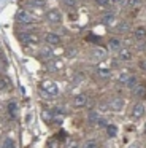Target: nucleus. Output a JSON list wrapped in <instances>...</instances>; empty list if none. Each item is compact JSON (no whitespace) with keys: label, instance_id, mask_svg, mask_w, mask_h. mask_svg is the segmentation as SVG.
I'll use <instances>...</instances> for the list:
<instances>
[{"label":"nucleus","instance_id":"f257e3e1","mask_svg":"<svg viewBox=\"0 0 146 148\" xmlns=\"http://www.w3.org/2000/svg\"><path fill=\"white\" fill-rule=\"evenodd\" d=\"M19 40H21V43H24V45H33V43L40 42V37L33 32H21Z\"/></svg>","mask_w":146,"mask_h":148},{"label":"nucleus","instance_id":"f03ea898","mask_svg":"<svg viewBox=\"0 0 146 148\" xmlns=\"http://www.w3.org/2000/svg\"><path fill=\"white\" fill-rule=\"evenodd\" d=\"M41 89L51 97L59 94V88H57V84L54 83V81H43V83H41Z\"/></svg>","mask_w":146,"mask_h":148},{"label":"nucleus","instance_id":"7ed1b4c3","mask_svg":"<svg viewBox=\"0 0 146 148\" xmlns=\"http://www.w3.org/2000/svg\"><path fill=\"white\" fill-rule=\"evenodd\" d=\"M46 21L51 24H59L62 21V14L59 10H48L46 11Z\"/></svg>","mask_w":146,"mask_h":148},{"label":"nucleus","instance_id":"20e7f679","mask_svg":"<svg viewBox=\"0 0 146 148\" xmlns=\"http://www.w3.org/2000/svg\"><path fill=\"white\" fill-rule=\"evenodd\" d=\"M18 23H21V24H32V23H33V16H32L29 11L22 10V11H19V13H18Z\"/></svg>","mask_w":146,"mask_h":148},{"label":"nucleus","instance_id":"39448f33","mask_svg":"<svg viewBox=\"0 0 146 148\" xmlns=\"http://www.w3.org/2000/svg\"><path fill=\"white\" fill-rule=\"evenodd\" d=\"M143 115H145V105H143L141 102L135 103V105H133V108H132V116L135 119H138V118H141Z\"/></svg>","mask_w":146,"mask_h":148},{"label":"nucleus","instance_id":"423d86ee","mask_svg":"<svg viewBox=\"0 0 146 148\" xmlns=\"http://www.w3.org/2000/svg\"><path fill=\"white\" fill-rule=\"evenodd\" d=\"M44 40H46V43H49V45H59L60 43V37H59V34H56V32L46 34Z\"/></svg>","mask_w":146,"mask_h":148},{"label":"nucleus","instance_id":"0eeeda50","mask_svg":"<svg viewBox=\"0 0 146 148\" xmlns=\"http://www.w3.org/2000/svg\"><path fill=\"white\" fill-rule=\"evenodd\" d=\"M122 107H124V100L121 99V97H116V99H113L110 102V108L114 110V112H121Z\"/></svg>","mask_w":146,"mask_h":148},{"label":"nucleus","instance_id":"6e6552de","mask_svg":"<svg viewBox=\"0 0 146 148\" xmlns=\"http://www.w3.org/2000/svg\"><path fill=\"white\" fill-rule=\"evenodd\" d=\"M86 103H87V96H86V94H78V96L75 97V99H73V105L75 107H84Z\"/></svg>","mask_w":146,"mask_h":148},{"label":"nucleus","instance_id":"1a4fd4ad","mask_svg":"<svg viewBox=\"0 0 146 148\" xmlns=\"http://www.w3.org/2000/svg\"><path fill=\"white\" fill-rule=\"evenodd\" d=\"M119 61H122V62H129V61H132V51L130 49H121L119 51Z\"/></svg>","mask_w":146,"mask_h":148},{"label":"nucleus","instance_id":"9d476101","mask_svg":"<svg viewBox=\"0 0 146 148\" xmlns=\"http://www.w3.org/2000/svg\"><path fill=\"white\" fill-rule=\"evenodd\" d=\"M133 37H135V40H143L146 37V27H143V26L135 27V30H133Z\"/></svg>","mask_w":146,"mask_h":148},{"label":"nucleus","instance_id":"9b49d317","mask_svg":"<svg viewBox=\"0 0 146 148\" xmlns=\"http://www.w3.org/2000/svg\"><path fill=\"white\" fill-rule=\"evenodd\" d=\"M135 97L145 99L146 97V86H143V84H136L135 86Z\"/></svg>","mask_w":146,"mask_h":148},{"label":"nucleus","instance_id":"f8f14e48","mask_svg":"<svg viewBox=\"0 0 146 148\" xmlns=\"http://www.w3.org/2000/svg\"><path fill=\"white\" fill-rule=\"evenodd\" d=\"M60 67H62V64L59 62V59H53V61L48 64V69H49L51 72H59Z\"/></svg>","mask_w":146,"mask_h":148},{"label":"nucleus","instance_id":"ddd939ff","mask_svg":"<svg viewBox=\"0 0 146 148\" xmlns=\"http://www.w3.org/2000/svg\"><path fill=\"white\" fill-rule=\"evenodd\" d=\"M51 56H53V51H51L49 46H46L40 51V59H51Z\"/></svg>","mask_w":146,"mask_h":148},{"label":"nucleus","instance_id":"4468645a","mask_svg":"<svg viewBox=\"0 0 146 148\" xmlns=\"http://www.w3.org/2000/svg\"><path fill=\"white\" fill-rule=\"evenodd\" d=\"M2 148H16V142L13 140L11 137H6L5 140L2 142Z\"/></svg>","mask_w":146,"mask_h":148},{"label":"nucleus","instance_id":"2eb2a0df","mask_svg":"<svg viewBox=\"0 0 146 148\" xmlns=\"http://www.w3.org/2000/svg\"><path fill=\"white\" fill-rule=\"evenodd\" d=\"M117 30H119V32H122V34L129 32V30H130V23H129V21H122V23H119Z\"/></svg>","mask_w":146,"mask_h":148},{"label":"nucleus","instance_id":"dca6fc26","mask_svg":"<svg viewBox=\"0 0 146 148\" xmlns=\"http://www.w3.org/2000/svg\"><path fill=\"white\" fill-rule=\"evenodd\" d=\"M121 45H122V42H121L119 38H111L110 43H108V46H110V49H119Z\"/></svg>","mask_w":146,"mask_h":148},{"label":"nucleus","instance_id":"f3484780","mask_svg":"<svg viewBox=\"0 0 146 148\" xmlns=\"http://www.w3.org/2000/svg\"><path fill=\"white\" fill-rule=\"evenodd\" d=\"M41 118H43L46 123H51V121H53V118H54V112H51V110H46V112L41 113Z\"/></svg>","mask_w":146,"mask_h":148},{"label":"nucleus","instance_id":"a211bd4d","mask_svg":"<svg viewBox=\"0 0 146 148\" xmlns=\"http://www.w3.org/2000/svg\"><path fill=\"white\" fill-rule=\"evenodd\" d=\"M106 132H108L110 137H116V135H117V127L114 124H108L106 126Z\"/></svg>","mask_w":146,"mask_h":148},{"label":"nucleus","instance_id":"6ab92c4d","mask_svg":"<svg viewBox=\"0 0 146 148\" xmlns=\"http://www.w3.org/2000/svg\"><path fill=\"white\" fill-rule=\"evenodd\" d=\"M0 88H2V89H10V88H11V83H10V80L6 77L0 78Z\"/></svg>","mask_w":146,"mask_h":148},{"label":"nucleus","instance_id":"aec40b11","mask_svg":"<svg viewBox=\"0 0 146 148\" xmlns=\"http://www.w3.org/2000/svg\"><path fill=\"white\" fill-rule=\"evenodd\" d=\"M81 148H98V143L97 140H86Z\"/></svg>","mask_w":146,"mask_h":148},{"label":"nucleus","instance_id":"412c9836","mask_svg":"<svg viewBox=\"0 0 146 148\" xmlns=\"http://www.w3.org/2000/svg\"><path fill=\"white\" fill-rule=\"evenodd\" d=\"M16 110H18V103H16L14 100H11V102H8V112L11 113V116H14Z\"/></svg>","mask_w":146,"mask_h":148},{"label":"nucleus","instance_id":"4be33fe9","mask_svg":"<svg viewBox=\"0 0 146 148\" xmlns=\"http://www.w3.org/2000/svg\"><path fill=\"white\" fill-rule=\"evenodd\" d=\"M102 21H103L105 24H113L114 23V14H111V13L105 14V16L102 18Z\"/></svg>","mask_w":146,"mask_h":148},{"label":"nucleus","instance_id":"5701e85b","mask_svg":"<svg viewBox=\"0 0 146 148\" xmlns=\"http://www.w3.org/2000/svg\"><path fill=\"white\" fill-rule=\"evenodd\" d=\"M122 3L126 7H136V5L141 3V0H122Z\"/></svg>","mask_w":146,"mask_h":148},{"label":"nucleus","instance_id":"b1692460","mask_svg":"<svg viewBox=\"0 0 146 148\" xmlns=\"http://www.w3.org/2000/svg\"><path fill=\"white\" fill-rule=\"evenodd\" d=\"M98 77H102V78H108L111 75V72H110V69H98Z\"/></svg>","mask_w":146,"mask_h":148},{"label":"nucleus","instance_id":"393cba45","mask_svg":"<svg viewBox=\"0 0 146 148\" xmlns=\"http://www.w3.org/2000/svg\"><path fill=\"white\" fill-rule=\"evenodd\" d=\"M126 86H127V88H135V86H136V78H135V77H130L129 80H127Z\"/></svg>","mask_w":146,"mask_h":148},{"label":"nucleus","instance_id":"a878e982","mask_svg":"<svg viewBox=\"0 0 146 148\" xmlns=\"http://www.w3.org/2000/svg\"><path fill=\"white\" fill-rule=\"evenodd\" d=\"M108 124H110V123H108L105 118H98L97 119V126H98V127H106Z\"/></svg>","mask_w":146,"mask_h":148},{"label":"nucleus","instance_id":"bb28decb","mask_svg":"<svg viewBox=\"0 0 146 148\" xmlns=\"http://www.w3.org/2000/svg\"><path fill=\"white\" fill-rule=\"evenodd\" d=\"M62 3L65 5L67 8H73L76 5V0H62Z\"/></svg>","mask_w":146,"mask_h":148},{"label":"nucleus","instance_id":"cd10ccee","mask_svg":"<svg viewBox=\"0 0 146 148\" xmlns=\"http://www.w3.org/2000/svg\"><path fill=\"white\" fill-rule=\"evenodd\" d=\"M97 119H98L97 112H91V113H89V121H91V123H97Z\"/></svg>","mask_w":146,"mask_h":148},{"label":"nucleus","instance_id":"c85d7f7f","mask_svg":"<svg viewBox=\"0 0 146 148\" xmlns=\"http://www.w3.org/2000/svg\"><path fill=\"white\" fill-rule=\"evenodd\" d=\"M129 78H130V77H129V75H127V73H121V75H119V81H121V83H122V84H126Z\"/></svg>","mask_w":146,"mask_h":148},{"label":"nucleus","instance_id":"c756f323","mask_svg":"<svg viewBox=\"0 0 146 148\" xmlns=\"http://www.w3.org/2000/svg\"><path fill=\"white\" fill-rule=\"evenodd\" d=\"M95 3L100 5V7H106V5L110 3V0H95Z\"/></svg>","mask_w":146,"mask_h":148},{"label":"nucleus","instance_id":"7c9ffc66","mask_svg":"<svg viewBox=\"0 0 146 148\" xmlns=\"http://www.w3.org/2000/svg\"><path fill=\"white\" fill-rule=\"evenodd\" d=\"M94 56H95V58H103L105 53L102 51V49H95V51H94Z\"/></svg>","mask_w":146,"mask_h":148},{"label":"nucleus","instance_id":"2f4dec72","mask_svg":"<svg viewBox=\"0 0 146 148\" xmlns=\"http://www.w3.org/2000/svg\"><path fill=\"white\" fill-rule=\"evenodd\" d=\"M140 69L146 72V59H145V61H141V62H140Z\"/></svg>","mask_w":146,"mask_h":148},{"label":"nucleus","instance_id":"473e14b6","mask_svg":"<svg viewBox=\"0 0 146 148\" xmlns=\"http://www.w3.org/2000/svg\"><path fill=\"white\" fill-rule=\"evenodd\" d=\"M49 148H57V143H56V140H49Z\"/></svg>","mask_w":146,"mask_h":148},{"label":"nucleus","instance_id":"72a5a7b5","mask_svg":"<svg viewBox=\"0 0 146 148\" xmlns=\"http://www.w3.org/2000/svg\"><path fill=\"white\" fill-rule=\"evenodd\" d=\"M70 148H78V143H76V142H73V143L70 145Z\"/></svg>","mask_w":146,"mask_h":148},{"label":"nucleus","instance_id":"f704fd0d","mask_svg":"<svg viewBox=\"0 0 146 148\" xmlns=\"http://www.w3.org/2000/svg\"><path fill=\"white\" fill-rule=\"evenodd\" d=\"M117 2H121V0H110V3H117Z\"/></svg>","mask_w":146,"mask_h":148}]
</instances>
